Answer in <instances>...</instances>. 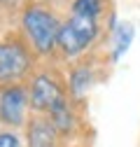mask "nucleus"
<instances>
[{"label":"nucleus","instance_id":"obj_7","mask_svg":"<svg viewBox=\"0 0 140 147\" xmlns=\"http://www.w3.org/2000/svg\"><path fill=\"white\" fill-rule=\"evenodd\" d=\"M135 28H133V24H129V21H121L119 26H117V30H114V47H112V61H119L124 54L129 51V47H131V42H133V33Z\"/></svg>","mask_w":140,"mask_h":147},{"label":"nucleus","instance_id":"obj_4","mask_svg":"<svg viewBox=\"0 0 140 147\" xmlns=\"http://www.w3.org/2000/svg\"><path fill=\"white\" fill-rule=\"evenodd\" d=\"M30 105L38 110V112H56L59 107L65 105V96L61 86L47 77V75H40L33 80V86H30Z\"/></svg>","mask_w":140,"mask_h":147},{"label":"nucleus","instance_id":"obj_10","mask_svg":"<svg viewBox=\"0 0 140 147\" xmlns=\"http://www.w3.org/2000/svg\"><path fill=\"white\" fill-rule=\"evenodd\" d=\"M73 14H84V16H96L100 14V0H75L73 3Z\"/></svg>","mask_w":140,"mask_h":147},{"label":"nucleus","instance_id":"obj_6","mask_svg":"<svg viewBox=\"0 0 140 147\" xmlns=\"http://www.w3.org/2000/svg\"><path fill=\"white\" fill-rule=\"evenodd\" d=\"M56 140V128L47 119H35L28 128V145L30 147H51Z\"/></svg>","mask_w":140,"mask_h":147},{"label":"nucleus","instance_id":"obj_5","mask_svg":"<svg viewBox=\"0 0 140 147\" xmlns=\"http://www.w3.org/2000/svg\"><path fill=\"white\" fill-rule=\"evenodd\" d=\"M26 103L28 96L21 86H7L3 94H0V119L9 126H21L26 119Z\"/></svg>","mask_w":140,"mask_h":147},{"label":"nucleus","instance_id":"obj_2","mask_svg":"<svg viewBox=\"0 0 140 147\" xmlns=\"http://www.w3.org/2000/svg\"><path fill=\"white\" fill-rule=\"evenodd\" d=\"M96 33H98L96 19L84 16V14H73L65 24H61L56 45L65 56H77L94 42Z\"/></svg>","mask_w":140,"mask_h":147},{"label":"nucleus","instance_id":"obj_11","mask_svg":"<svg viewBox=\"0 0 140 147\" xmlns=\"http://www.w3.org/2000/svg\"><path fill=\"white\" fill-rule=\"evenodd\" d=\"M0 147H21V142L14 133H0Z\"/></svg>","mask_w":140,"mask_h":147},{"label":"nucleus","instance_id":"obj_1","mask_svg":"<svg viewBox=\"0 0 140 147\" xmlns=\"http://www.w3.org/2000/svg\"><path fill=\"white\" fill-rule=\"evenodd\" d=\"M24 30L30 38L33 47L38 49L40 54H49L54 49L56 40H59V30H61V24L56 21V16L42 9V7H28L24 12Z\"/></svg>","mask_w":140,"mask_h":147},{"label":"nucleus","instance_id":"obj_9","mask_svg":"<svg viewBox=\"0 0 140 147\" xmlns=\"http://www.w3.org/2000/svg\"><path fill=\"white\" fill-rule=\"evenodd\" d=\"M51 124H54V128H59V131H70V128H73L75 119H73V115H70L68 105L59 107L56 112H51Z\"/></svg>","mask_w":140,"mask_h":147},{"label":"nucleus","instance_id":"obj_3","mask_svg":"<svg viewBox=\"0 0 140 147\" xmlns=\"http://www.w3.org/2000/svg\"><path fill=\"white\" fill-rule=\"evenodd\" d=\"M28 68H30V56L21 42L16 40L0 42V84L12 86L28 72Z\"/></svg>","mask_w":140,"mask_h":147},{"label":"nucleus","instance_id":"obj_8","mask_svg":"<svg viewBox=\"0 0 140 147\" xmlns=\"http://www.w3.org/2000/svg\"><path fill=\"white\" fill-rule=\"evenodd\" d=\"M91 84V70L89 68H77L73 72V77H70V89H73L75 96H82L86 89Z\"/></svg>","mask_w":140,"mask_h":147}]
</instances>
